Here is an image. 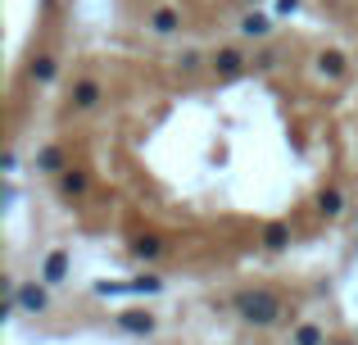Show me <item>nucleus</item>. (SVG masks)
<instances>
[{
    "label": "nucleus",
    "instance_id": "obj_17",
    "mask_svg": "<svg viewBox=\"0 0 358 345\" xmlns=\"http://www.w3.org/2000/svg\"><path fill=\"white\" fill-rule=\"evenodd\" d=\"M299 9V0H277V14H295Z\"/></svg>",
    "mask_w": 358,
    "mask_h": 345
},
{
    "label": "nucleus",
    "instance_id": "obj_16",
    "mask_svg": "<svg viewBox=\"0 0 358 345\" xmlns=\"http://www.w3.org/2000/svg\"><path fill=\"white\" fill-rule=\"evenodd\" d=\"M299 345H317V341H322V337H317V328H299V337H295Z\"/></svg>",
    "mask_w": 358,
    "mask_h": 345
},
{
    "label": "nucleus",
    "instance_id": "obj_7",
    "mask_svg": "<svg viewBox=\"0 0 358 345\" xmlns=\"http://www.w3.org/2000/svg\"><path fill=\"white\" fill-rule=\"evenodd\" d=\"M317 69H322L327 78H341V73H345V55L341 50H322V55H317Z\"/></svg>",
    "mask_w": 358,
    "mask_h": 345
},
{
    "label": "nucleus",
    "instance_id": "obj_2",
    "mask_svg": "<svg viewBox=\"0 0 358 345\" xmlns=\"http://www.w3.org/2000/svg\"><path fill=\"white\" fill-rule=\"evenodd\" d=\"M213 69H218V78H236V73L245 69V55L241 50H218L213 55Z\"/></svg>",
    "mask_w": 358,
    "mask_h": 345
},
{
    "label": "nucleus",
    "instance_id": "obj_15",
    "mask_svg": "<svg viewBox=\"0 0 358 345\" xmlns=\"http://www.w3.org/2000/svg\"><path fill=\"white\" fill-rule=\"evenodd\" d=\"M131 250H136L141 259H155V255H159V250H164V246H159V237H141V241H136V246H131Z\"/></svg>",
    "mask_w": 358,
    "mask_h": 345
},
{
    "label": "nucleus",
    "instance_id": "obj_12",
    "mask_svg": "<svg viewBox=\"0 0 358 345\" xmlns=\"http://www.w3.org/2000/svg\"><path fill=\"white\" fill-rule=\"evenodd\" d=\"M241 32H245V36H268L272 27H268V18H263V14H245V18H241Z\"/></svg>",
    "mask_w": 358,
    "mask_h": 345
},
{
    "label": "nucleus",
    "instance_id": "obj_14",
    "mask_svg": "<svg viewBox=\"0 0 358 345\" xmlns=\"http://www.w3.org/2000/svg\"><path fill=\"white\" fill-rule=\"evenodd\" d=\"M317 204H322V213H327V218H336V213H341V191H322V195H317Z\"/></svg>",
    "mask_w": 358,
    "mask_h": 345
},
{
    "label": "nucleus",
    "instance_id": "obj_6",
    "mask_svg": "<svg viewBox=\"0 0 358 345\" xmlns=\"http://www.w3.org/2000/svg\"><path fill=\"white\" fill-rule=\"evenodd\" d=\"M286 241H290L286 223H268V227H263V246L268 250H286Z\"/></svg>",
    "mask_w": 358,
    "mask_h": 345
},
{
    "label": "nucleus",
    "instance_id": "obj_5",
    "mask_svg": "<svg viewBox=\"0 0 358 345\" xmlns=\"http://www.w3.org/2000/svg\"><path fill=\"white\" fill-rule=\"evenodd\" d=\"M14 300L23 304L27 314H41V309H45V291H41V286H18V291H14Z\"/></svg>",
    "mask_w": 358,
    "mask_h": 345
},
{
    "label": "nucleus",
    "instance_id": "obj_4",
    "mask_svg": "<svg viewBox=\"0 0 358 345\" xmlns=\"http://www.w3.org/2000/svg\"><path fill=\"white\" fill-rule=\"evenodd\" d=\"M150 27H155L159 36H173L177 27H182V18H177V9H155V14H150Z\"/></svg>",
    "mask_w": 358,
    "mask_h": 345
},
{
    "label": "nucleus",
    "instance_id": "obj_13",
    "mask_svg": "<svg viewBox=\"0 0 358 345\" xmlns=\"http://www.w3.org/2000/svg\"><path fill=\"white\" fill-rule=\"evenodd\" d=\"M32 78L36 82H55V59H50V55H36V59H32Z\"/></svg>",
    "mask_w": 358,
    "mask_h": 345
},
{
    "label": "nucleus",
    "instance_id": "obj_8",
    "mask_svg": "<svg viewBox=\"0 0 358 345\" xmlns=\"http://www.w3.org/2000/svg\"><path fill=\"white\" fill-rule=\"evenodd\" d=\"M96 100H100V87H96V82H78V87H73V105H78V109H91Z\"/></svg>",
    "mask_w": 358,
    "mask_h": 345
},
{
    "label": "nucleus",
    "instance_id": "obj_1",
    "mask_svg": "<svg viewBox=\"0 0 358 345\" xmlns=\"http://www.w3.org/2000/svg\"><path fill=\"white\" fill-rule=\"evenodd\" d=\"M236 309H241L245 323H254V328H272V323L281 318V300L272 291H241Z\"/></svg>",
    "mask_w": 358,
    "mask_h": 345
},
{
    "label": "nucleus",
    "instance_id": "obj_9",
    "mask_svg": "<svg viewBox=\"0 0 358 345\" xmlns=\"http://www.w3.org/2000/svg\"><path fill=\"white\" fill-rule=\"evenodd\" d=\"M36 169H41V173H64V155H59V146H45V150L36 155Z\"/></svg>",
    "mask_w": 358,
    "mask_h": 345
},
{
    "label": "nucleus",
    "instance_id": "obj_3",
    "mask_svg": "<svg viewBox=\"0 0 358 345\" xmlns=\"http://www.w3.org/2000/svg\"><path fill=\"white\" fill-rule=\"evenodd\" d=\"M118 323H122V332H136V337H150V332H155V318L141 314V309H127Z\"/></svg>",
    "mask_w": 358,
    "mask_h": 345
},
{
    "label": "nucleus",
    "instance_id": "obj_11",
    "mask_svg": "<svg viewBox=\"0 0 358 345\" xmlns=\"http://www.w3.org/2000/svg\"><path fill=\"white\" fill-rule=\"evenodd\" d=\"M59 186H64V195H82V191H87V173H78V169H64Z\"/></svg>",
    "mask_w": 358,
    "mask_h": 345
},
{
    "label": "nucleus",
    "instance_id": "obj_10",
    "mask_svg": "<svg viewBox=\"0 0 358 345\" xmlns=\"http://www.w3.org/2000/svg\"><path fill=\"white\" fill-rule=\"evenodd\" d=\"M64 273H69V255L55 250V255L45 259V282H64Z\"/></svg>",
    "mask_w": 358,
    "mask_h": 345
}]
</instances>
